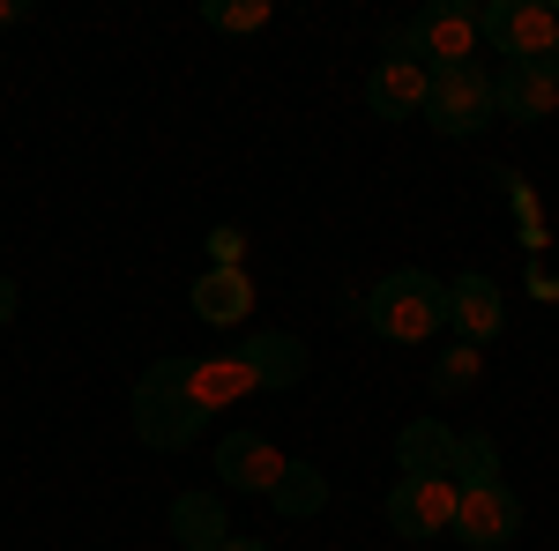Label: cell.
Instances as JSON below:
<instances>
[{
  "label": "cell",
  "mask_w": 559,
  "mask_h": 551,
  "mask_svg": "<svg viewBox=\"0 0 559 551\" xmlns=\"http://www.w3.org/2000/svg\"><path fill=\"white\" fill-rule=\"evenodd\" d=\"M179 381H187V395L216 418V410H224V403H239V395H261V387H299L306 381V343L284 336V328H269V336L239 343V350H216V358H179Z\"/></svg>",
  "instance_id": "cell-1"
},
{
  "label": "cell",
  "mask_w": 559,
  "mask_h": 551,
  "mask_svg": "<svg viewBox=\"0 0 559 551\" xmlns=\"http://www.w3.org/2000/svg\"><path fill=\"white\" fill-rule=\"evenodd\" d=\"M366 328H373L381 343H432L440 328H448V284L426 276V268L381 276L373 298H366Z\"/></svg>",
  "instance_id": "cell-2"
},
{
  "label": "cell",
  "mask_w": 559,
  "mask_h": 551,
  "mask_svg": "<svg viewBox=\"0 0 559 551\" xmlns=\"http://www.w3.org/2000/svg\"><path fill=\"white\" fill-rule=\"evenodd\" d=\"M202 424H210V410L187 395L179 358H157V366L134 381V432H142V447H150V455H179V447H194V440H202Z\"/></svg>",
  "instance_id": "cell-3"
},
{
  "label": "cell",
  "mask_w": 559,
  "mask_h": 551,
  "mask_svg": "<svg viewBox=\"0 0 559 551\" xmlns=\"http://www.w3.org/2000/svg\"><path fill=\"white\" fill-rule=\"evenodd\" d=\"M477 8L471 0H432V8H418L403 31H395V45L388 52H403V60H418V68H463V60H477Z\"/></svg>",
  "instance_id": "cell-4"
},
{
  "label": "cell",
  "mask_w": 559,
  "mask_h": 551,
  "mask_svg": "<svg viewBox=\"0 0 559 551\" xmlns=\"http://www.w3.org/2000/svg\"><path fill=\"white\" fill-rule=\"evenodd\" d=\"M426 120L440 134H477L500 120V75L485 60H463V68H432V89H426Z\"/></svg>",
  "instance_id": "cell-5"
},
{
  "label": "cell",
  "mask_w": 559,
  "mask_h": 551,
  "mask_svg": "<svg viewBox=\"0 0 559 551\" xmlns=\"http://www.w3.org/2000/svg\"><path fill=\"white\" fill-rule=\"evenodd\" d=\"M477 38L492 45L508 68H522V60H552L559 8H545V0H492V8H477Z\"/></svg>",
  "instance_id": "cell-6"
},
{
  "label": "cell",
  "mask_w": 559,
  "mask_h": 551,
  "mask_svg": "<svg viewBox=\"0 0 559 551\" xmlns=\"http://www.w3.org/2000/svg\"><path fill=\"white\" fill-rule=\"evenodd\" d=\"M522 537V500L508 492V477H463V507H455V544L500 551Z\"/></svg>",
  "instance_id": "cell-7"
},
{
  "label": "cell",
  "mask_w": 559,
  "mask_h": 551,
  "mask_svg": "<svg viewBox=\"0 0 559 551\" xmlns=\"http://www.w3.org/2000/svg\"><path fill=\"white\" fill-rule=\"evenodd\" d=\"M455 507H463V484L455 477H403L388 492V529L426 544V537H455Z\"/></svg>",
  "instance_id": "cell-8"
},
{
  "label": "cell",
  "mask_w": 559,
  "mask_h": 551,
  "mask_svg": "<svg viewBox=\"0 0 559 551\" xmlns=\"http://www.w3.org/2000/svg\"><path fill=\"white\" fill-rule=\"evenodd\" d=\"M284 469H292V455L276 447V440H261V432H224L216 440V477L231 484V492H276L284 484Z\"/></svg>",
  "instance_id": "cell-9"
},
{
  "label": "cell",
  "mask_w": 559,
  "mask_h": 551,
  "mask_svg": "<svg viewBox=\"0 0 559 551\" xmlns=\"http://www.w3.org/2000/svg\"><path fill=\"white\" fill-rule=\"evenodd\" d=\"M448 328H455V343H471V350H485V343L508 328V298H500V284L492 276H455L448 284Z\"/></svg>",
  "instance_id": "cell-10"
},
{
  "label": "cell",
  "mask_w": 559,
  "mask_h": 551,
  "mask_svg": "<svg viewBox=\"0 0 559 551\" xmlns=\"http://www.w3.org/2000/svg\"><path fill=\"white\" fill-rule=\"evenodd\" d=\"M426 89H432V75L418 68V60L388 52L381 68L366 75V105H373L381 120H418V112H426Z\"/></svg>",
  "instance_id": "cell-11"
},
{
  "label": "cell",
  "mask_w": 559,
  "mask_h": 551,
  "mask_svg": "<svg viewBox=\"0 0 559 551\" xmlns=\"http://www.w3.org/2000/svg\"><path fill=\"white\" fill-rule=\"evenodd\" d=\"M455 455H463V432H448L440 418H418L395 432V469L403 477H455Z\"/></svg>",
  "instance_id": "cell-12"
},
{
  "label": "cell",
  "mask_w": 559,
  "mask_h": 551,
  "mask_svg": "<svg viewBox=\"0 0 559 551\" xmlns=\"http://www.w3.org/2000/svg\"><path fill=\"white\" fill-rule=\"evenodd\" d=\"M559 112V83L545 60H522V68H500V120H552Z\"/></svg>",
  "instance_id": "cell-13"
},
{
  "label": "cell",
  "mask_w": 559,
  "mask_h": 551,
  "mask_svg": "<svg viewBox=\"0 0 559 551\" xmlns=\"http://www.w3.org/2000/svg\"><path fill=\"white\" fill-rule=\"evenodd\" d=\"M247 306H254V276H247V268H202V276H194V313H202L210 328L247 321Z\"/></svg>",
  "instance_id": "cell-14"
},
{
  "label": "cell",
  "mask_w": 559,
  "mask_h": 551,
  "mask_svg": "<svg viewBox=\"0 0 559 551\" xmlns=\"http://www.w3.org/2000/svg\"><path fill=\"white\" fill-rule=\"evenodd\" d=\"M173 537H179V551H216L231 537V529H224V500H210V492L173 500Z\"/></svg>",
  "instance_id": "cell-15"
},
{
  "label": "cell",
  "mask_w": 559,
  "mask_h": 551,
  "mask_svg": "<svg viewBox=\"0 0 559 551\" xmlns=\"http://www.w3.org/2000/svg\"><path fill=\"white\" fill-rule=\"evenodd\" d=\"M269 507H276V514H292V522L321 514V507H329V477H321L313 463H292V469H284V484L269 492Z\"/></svg>",
  "instance_id": "cell-16"
},
{
  "label": "cell",
  "mask_w": 559,
  "mask_h": 551,
  "mask_svg": "<svg viewBox=\"0 0 559 551\" xmlns=\"http://www.w3.org/2000/svg\"><path fill=\"white\" fill-rule=\"evenodd\" d=\"M477 366H485V358H477L471 343H448V350H440V366H432V395H440V403H448V395H471Z\"/></svg>",
  "instance_id": "cell-17"
},
{
  "label": "cell",
  "mask_w": 559,
  "mask_h": 551,
  "mask_svg": "<svg viewBox=\"0 0 559 551\" xmlns=\"http://www.w3.org/2000/svg\"><path fill=\"white\" fill-rule=\"evenodd\" d=\"M202 23L247 38V31H269V0H202Z\"/></svg>",
  "instance_id": "cell-18"
},
{
  "label": "cell",
  "mask_w": 559,
  "mask_h": 551,
  "mask_svg": "<svg viewBox=\"0 0 559 551\" xmlns=\"http://www.w3.org/2000/svg\"><path fill=\"white\" fill-rule=\"evenodd\" d=\"M239 254H247V231H239V224H216L210 231V268H239Z\"/></svg>",
  "instance_id": "cell-19"
},
{
  "label": "cell",
  "mask_w": 559,
  "mask_h": 551,
  "mask_svg": "<svg viewBox=\"0 0 559 551\" xmlns=\"http://www.w3.org/2000/svg\"><path fill=\"white\" fill-rule=\"evenodd\" d=\"M0 321H15V284L0 276Z\"/></svg>",
  "instance_id": "cell-20"
},
{
  "label": "cell",
  "mask_w": 559,
  "mask_h": 551,
  "mask_svg": "<svg viewBox=\"0 0 559 551\" xmlns=\"http://www.w3.org/2000/svg\"><path fill=\"white\" fill-rule=\"evenodd\" d=\"M216 551H269V544H254V537H224Z\"/></svg>",
  "instance_id": "cell-21"
},
{
  "label": "cell",
  "mask_w": 559,
  "mask_h": 551,
  "mask_svg": "<svg viewBox=\"0 0 559 551\" xmlns=\"http://www.w3.org/2000/svg\"><path fill=\"white\" fill-rule=\"evenodd\" d=\"M0 23H23V0H0Z\"/></svg>",
  "instance_id": "cell-22"
},
{
  "label": "cell",
  "mask_w": 559,
  "mask_h": 551,
  "mask_svg": "<svg viewBox=\"0 0 559 551\" xmlns=\"http://www.w3.org/2000/svg\"><path fill=\"white\" fill-rule=\"evenodd\" d=\"M545 68H552V83H559V45H552V60H545Z\"/></svg>",
  "instance_id": "cell-23"
}]
</instances>
